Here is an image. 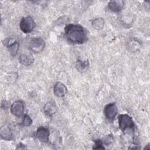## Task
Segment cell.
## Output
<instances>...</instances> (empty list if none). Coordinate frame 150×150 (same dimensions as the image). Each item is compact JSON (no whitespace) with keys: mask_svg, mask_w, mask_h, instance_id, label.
Segmentation results:
<instances>
[{"mask_svg":"<svg viewBox=\"0 0 150 150\" xmlns=\"http://www.w3.org/2000/svg\"><path fill=\"white\" fill-rule=\"evenodd\" d=\"M104 112L105 117L108 120L112 121L116 117L118 112V108L115 103H109L104 108Z\"/></svg>","mask_w":150,"mask_h":150,"instance_id":"obj_6","label":"cell"},{"mask_svg":"<svg viewBox=\"0 0 150 150\" xmlns=\"http://www.w3.org/2000/svg\"><path fill=\"white\" fill-rule=\"evenodd\" d=\"M49 129L45 127H39L36 132V137L40 142L46 143L49 139Z\"/></svg>","mask_w":150,"mask_h":150,"instance_id":"obj_7","label":"cell"},{"mask_svg":"<svg viewBox=\"0 0 150 150\" xmlns=\"http://www.w3.org/2000/svg\"><path fill=\"white\" fill-rule=\"evenodd\" d=\"M89 67V62L88 60H84L78 59L76 63V67L80 71H84L86 70Z\"/></svg>","mask_w":150,"mask_h":150,"instance_id":"obj_14","label":"cell"},{"mask_svg":"<svg viewBox=\"0 0 150 150\" xmlns=\"http://www.w3.org/2000/svg\"><path fill=\"white\" fill-rule=\"evenodd\" d=\"M103 142L101 139H96L94 141V145L93 147L94 149H104L105 148L103 145Z\"/></svg>","mask_w":150,"mask_h":150,"instance_id":"obj_17","label":"cell"},{"mask_svg":"<svg viewBox=\"0 0 150 150\" xmlns=\"http://www.w3.org/2000/svg\"><path fill=\"white\" fill-rule=\"evenodd\" d=\"M10 107V102L6 101V100H3L1 103V107L3 109H7Z\"/></svg>","mask_w":150,"mask_h":150,"instance_id":"obj_20","label":"cell"},{"mask_svg":"<svg viewBox=\"0 0 150 150\" xmlns=\"http://www.w3.org/2000/svg\"><path fill=\"white\" fill-rule=\"evenodd\" d=\"M32 124V118L28 115L25 114L23 117V121L21 122V125L24 127H29Z\"/></svg>","mask_w":150,"mask_h":150,"instance_id":"obj_16","label":"cell"},{"mask_svg":"<svg viewBox=\"0 0 150 150\" xmlns=\"http://www.w3.org/2000/svg\"><path fill=\"white\" fill-rule=\"evenodd\" d=\"M19 62L23 66H29L33 63L34 58L31 54L23 53L19 56Z\"/></svg>","mask_w":150,"mask_h":150,"instance_id":"obj_12","label":"cell"},{"mask_svg":"<svg viewBox=\"0 0 150 150\" xmlns=\"http://www.w3.org/2000/svg\"><path fill=\"white\" fill-rule=\"evenodd\" d=\"M44 111L46 115L51 117L56 111V105L53 101L46 103L44 107Z\"/></svg>","mask_w":150,"mask_h":150,"instance_id":"obj_13","label":"cell"},{"mask_svg":"<svg viewBox=\"0 0 150 150\" xmlns=\"http://www.w3.org/2000/svg\"><path fill=\"white\" fill-rule=\"evenodd\" d=\"M4 45H5L9 53L11 55L15 56L16 55L18 51L19 50V44L16 40H12L9 38H7L4 40Z\"/></svg>","mask_w":150,"mask_h":150,"instance_id":"obj_8","label":"cell"},{"mask_svg":"<svg viewBox=\"0 0 150 150\" xmlns=\"http://www.w3.org/2000/svg\"><path fill=\"white\" fill-rule=\"evenodd\" d=\"M104 19L101 18H98L94 19L91 23V25L93 28H94L95 29H97V30L101 29L104 26Z\"/></svg>","mask_w":150,"mask_h":150,"instance_id":"obj_15","label":"cell"},{"mask_svg":"<svg viewBox=\"0 0 150 150\" xmlns=\"http://www.w3.org/2000/svg\"><path fill=\"white\" fill-rule=\"evenodd\" d=\"M112 141H113L112 137L111 135H107L102 141L103 142V144H105L108 146L112 142Z\"/></svg>","mask_w":150,"mask_h":150,"instance_id":"obj_19","label":"cell"},{"mask_svg":"<svg viewBox=\"0 0 150 150\" xmlns=\"http://www.w3.org/2000/svg\"><path fill=\"white\" fill-rule=\"evenodd\" d=\"M64 34L67 39L71 43L81 45L88 40L86 30L79 24H69L64 28Z\"/></svg>","mask_w":150,"mask_h":150,"instance_id":"obj_1","label":"cell"},{"mask_svg":"<svg viewBox=\"0 0 150 150\" xmlns=\"http://www.w3.org/2000/svg\"><path fill=\"white\" fill-rule=\"evenodd\" d=\"M53 92L56 96L58 97H63L67 93V88L63 83L57 82L54 86Z\"/></svg>","mask_w":150,"mask_h":150,"instance_id":"obj_10","label":"cell"},{"mask_svg":"<svg viewBox=\"0 0 150 150\" xmlns=\"http://www.w3.org/2000/svg\"><path fill=\"white\" fill-rule=\"evenodd\" d=\"M128 47L131 48V50L135 51V50H137L140 47V45L136 40H132L129 43Z\"/></svg>","mask_w":150,"mask_h":150,"instance_id":"obj_18","label":"cell"},{"mask_svg":"<svg viewBox=\"0 0 150 150\" xmlns=\"http://www.w3.org/2000/svg\"><path fill=\"white\" fill-rule=\"evenodd\" d=\"M124 6V1L121 0L110 1L108 3L107 7L112 12H120Z\"/></svg>","mask_w":150,"mask_h":150,"instance_id":"obj_9","label":"cell"},{"mask_svg":"<svg viewBox=\"0 0 150 150\" xmlns=\"http://www.w3.org/2000/svg\"><path fill=\"white\" fill-rule=\"evenodd\" d=\"M25 105L23 101L18 100L13 102L11 105V111L12 114L17 117H20L24 114Z\"/></svg>","mask_w":150,"mask_h":150,"instance_id":"obj_5","label":"cell"},{"mask_svg":"<svg viewBox=\"0 0 150 150\" xmlns=\"http://www.w3.org/2000/svg\"><path fill=\"white\" fill-rule=\"evenodd\" d=\"M36 23L30 16L23 17L19 22V28L25 33H30L35 28Z\"/></svg>","mask_w":150,"mask_h":150,"instance_id":"obj_3","label":"cell"},{"mask_svg":"<svg viewBox=\"0 0 150 150\" xmlns=\"http://www.w3.org/2000/svg\"><path fill=\"white\" fill-rule=\"evenodd\" d=\"M0 136L2 139L6 141H11L13 139L12 132L8 125H4L0 128Z\"/></svg>","mask_w":150,"mask_h":150,"instance_id":"obj_11","label":"cell"},{"mask_svg":"<svg viewBox=\"0 0 150 150\" xmlns=\"http://www.w3.org/2000/svg\"><path fill=\"white\" fill-rule=\"evenodd\" d=\"M45 46V42L41 37H36L32 39L29 43V47L34 53H38L43 51Z\"/></svg>","mask_w":150,"mask_h":150,"instance_id":"obj_4","label":"cell"},{"mask_svg":"<svg viewBox=\"0 0 150 150\" xmlns=\"http://www.w3.org/2000/svg\"><path fill=\"white\" fill-rule=\"evenodd\" d=\"M118 124L121 131L124 132L127 129H134V122L128 114H121L118 116Z\"/></svg>","mask_w":150,"mask_h":150,"instance_id":"obj_2","label":"cell"}]
</instances>
